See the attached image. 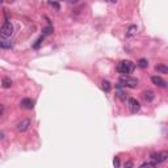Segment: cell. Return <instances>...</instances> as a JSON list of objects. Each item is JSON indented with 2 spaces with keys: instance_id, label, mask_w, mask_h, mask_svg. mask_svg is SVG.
<instances>
[{
  "instance_id": "e0dca14e",
  "label": "cell",
  "mask_w": 168,
  "mask_h": 168,
  "mask_svg": "<svg viewBox=\"0 0 168 168\" xmlns=\"http://www.w3.org/2000/svg\"><path fill=\"white\" fill-rule=\"evenodd\" d=\"M42 42H43V36H41L40 38L36 41V43L33 45V47H34V49H38V47L41 46V43H42Z\"/></svg>"
},
{
  "instance_id": "603a6c76",
  "label": "cell",
  "mask_w": 168,
  "mask_h": 168,
  "mask_svg": "<svg viewBox=\"0 0 168 168\" xmlns=\"http://www.w3.org/2000/svg\"><path fill=\"white\" fill-rule=\"evenodd\" d=\"M0 116H4V105H1V111H0Z\"/></svg>"
},
{
  "instance_id": "3957f363",
  "label": "cell",
  "mask_w": 168,
  "mask_h": 168,
  "mask_svg": "<svg viewBox=\"0 0 168 168\" xmlns=\"http://www.w3.org/2000/svg\"><path fill=\"white\" fill-rule=\"evenodd\" d=\"M13 33V26L11 22L5 21L4 24L1 25V28H0V37H1V40H7L9 38V37L12 36Z\"/></svg>"
},
{
  "instance_id": "5b68a950",
  "label": "cell",
  "mask_w": 168,
  "mask_h": 168,
  "mask_svg": "<svg viewBox=\"0 0 168 168\" xmlns=\"http://www.w3.org/2000/svg\"><path fill=\"white\" fill-rule=\"evenodd\" d=\"M128 105H129V109L133 113H137V112H139V109H140V102L137 100V99H129L128 100Z\"/></svg>"
},
{
  "instance_id": "6da1fadb",
  "label": "cell",
  "mask_w": 168,
  "mask_h": 168,
  "mask_svg": "<svg viewBox=\"0 0 168 168\" xmlns=\"http://www.w3.org/2000/svg\"><path fill=\"white\" fill-rule=\"evenodd\" d=\"M134 63L133 62H130V60H122V62H119V63L117 64V71L119 74H122V75H129V74H131L133 71H134Z\"/></svg>"
},
{
  "instance_id": "d6986e66",
  "label": "cell",
  "mask_w": 168,
  "mask_h": 168,
  "mask_svg": "<svg viewBox=\"0 0 168 168\" xmlns=\"http://www.w3.org/2000/svg\"><path fill=\"white\" fill-rule=\"evenodd\" d=\"M113 166H114V167H119V166H121V163H119V158H118V156H116L114 159H113Z\"/></svg>"
},
{
  "instance_id": "4fadbf2b",
  "label": "cell",
  "mask_w": 168,
  "mask_h": 168,
  "mask_svg": "<svg viewBox=\"0 0 168 168\" xmlns=\"http://www.w3.org/2000/svg\"><path fill=\"white\" fill-rule=\"evenodd\" d=\"M1 84H3V88H11L12 87V80L9 78H3Z\"/></svg>"
},
{
  "instance_id": "52a82bcc",
  "label": "cell",
  "mask_w": 168,
  "mask_h": 168,
  "mask_svg": "<svg viewBox=\"0 0 168 168\" xmlns=\"http://www.w3.org/2000/svg\"><path fill=\"white\" fill-rule=\"evenodd\" d=\"M20 107L24 109H33L34 107V101L32 99H22L21 102H20Z\"/></svg>"
},
{
  "instance_id": "ac0fdd59",
  "label": "cell",
  "mask_w": 168,
  "mask_h": 168,
  "mask_svg": "<svg viewBox=\"0 0 168 168\" xmlns=\"http://www.w3.org/2000/svg\"><path fill=\"white\" fill-rule=\"evenodd\" d=\"M53 33V26H46L45 29H43V36H47V34H51Z\"/></svg>"
},
{
  "instance_id": "ffe728a7",
  "label": "cell",
  "mask_w": 168,
  "mask_h": 168,
  "mask_svg": "<svg viewBox=\"0 0 168 168\" xmlns=\"http://www.w3.org/2000/svg\"><path fill=\"white\" fill-rule=\"evenodd\" d=\"M117 96L121 100H125V92H122V91H118V93H117Z\"/></svg>"
},
{
  "instance_id": "9c48e42d",
  "label": "cell",
  "mask_w": 168,
  "mask_h": 168,
  "mask_svg": "<svg viewBox=\"0 0 168 168\" xmlns=\"http://www.w3.org/2000/svg\"><path fill=\"white\" fill-rule=\"evenodd\" d=\"M151 81H152V83L155 84V85H158V87H162V88L166 87V84H167L166 81H164L160 76H152V78H151Z\"/></svg>"
},
{
  "instance_id": "277c9868",
  "label": "cell",
  "mask_w": 168,
  "mask_h": 168,
  "mask_svg": "<svg viewBox=\"0 0 168 168\" xmlns=\"http://www.w3.org/2000/svg\"><path fill=\"white\" fill-rule=\"evenodd\" d=\"M151 159L154 162H156L158 164L163 163L168 159V151H160V152H154L151 154Z\"/></svg>"
},
{
  "instance_id": "44dd1931",
  "label": "cell",
  "mask_w": 168,
  "mask_h": 168,
  "mask_svg": "<svg viewBox=\"0 0 168 168\" xmlns=\"http://www.w3.org/2000/svg\"><path fill=\"white\" fill-rule=\"evenodd\" d=\"M50 5H53L54 8L57 9V11H59V8H60V7H59V4H58V3H54V1H50Z\"/></svg>"
},
{
  "instance_id": "30bf717a",
  "label": "cell",
  "mask_w": 168,
  "mask_h": 168,
  "mask_svg": "<svg viewBox=\"0 0 168 168\" xmlns=\"http://www.w3.org/2000/svg\"><path fill=\"white\" fill-rule=\"evenodd\" d=\"M137 32H138V28H137V25H130L129 28H128V32H126V37L135 36Z\"/></svg>"
},
{
  "instance_id": "8fae6325",
  "label": "cell",
  "mask_w": 168,
  "mask_h": 168,
  "mask_svg": "<svg viewBox=\"0 0 168 168\" xmlns=\"http://www.w3.org/2000/svg\"><path fill=\"white\" fill-rule=\"evenodd\" d=\"M155 70L160 74H168V66H164V64H156Z\"/></svg>"
},
{
  "instance_id": "d4e9b609",
  "label": "cell",
  "mask_w": 168,
  "mask_h": 168,
  "mask_svg": "<svg viewBox=\"0 0 168 168\" xmlns=\"http://www.w3.org/2000/svg\"><path fill=\"white\" fill-rule=\"evenodd\" d=\"M71 1H78V0H71Z\"/></svg>"
},
{
  "instance_id": "ba28073f",
  "label": "cell",
  "mask_w": 168,
  "mask_h": 168,
  "mask_svg": "<svg viewBox=\"0 0 168 168\" xmlns=\"http://www.w3.org/2000/svg\"><path fill=\"white\" fill-rule=\"evenodd\" d=\"M142 97L145 99L147 102H150V101H152L154 99H155V93H154L152 91L147 90V91H143V92H142Z\"/></svg>"
},
{
  "instance_id": "cb8c5ba5",
  "label": "cell",
  "mask_w": 168,
  "mask_h": 168,
  "mask_svg": "<svg viewBox=\"0 0 168 168\" xmlns=\"http://www.w3.org/2000/svg\"><path fill=\"white\" fill-rule=\"evenodd\" d=\"M109 3H117V0H108Z\"/></svg>"
},
{
  "instance_id": "7c38bea8",
  "label": "cell",
  "mask_w": 168,
  "mask_h": 168,
  "mask_svg": "<svg viewBox=\"0 0 168 168\" xmlns=\"http://www.w3.org/2000/svg\"><path fill=\"white\" fill-rule=\"evenodd\" d=\"M0 46H1V49H11L13 46L12 41H8V40H1V42H0Z\"/></svg>"
},
{
  "instance_id": "2e32d148",
  "label": "cell",
  "mask_w": 168,
  "mask_h": 168,
  "mask_svg": "<svg viewBox=\"0 0 168 168\" xmlns=\"http://www.w3.org/2000/svg\"><path fill=\"white\" fill-rule=\"evenodd\" d=\"M158 166V163L156 162H154V160H152V162H146V163H142V164H140V168H145V167H156Z\"/></svg>"
},
{
  "instance_id": "7a4b0ae2",
  "label": "cell",
  "mask_w": 168,
  "mask_h": 168,
  "mask_svg": "<svg viewBox=\"0 0 168 168\" xmlns=\"http://www.w3.org/2000/svg\"><path fill=\"white\" fill-rule=\"evenodd\" d=\"M138 85V80L134 78H130L129 75H123V76L119 79L117 87L121 88V87H128V88H137Z\"/></svg>"
},
{
  "instance_id": "5bb4252c",
  "label": "cell",
  "mask_w": 168,
  "mask_h": 168,
  "mask_svg": "<svg viewBox=\"0 0 168 168\" xmlns=\"http://www.w3.org/2000/svg\"><path fill=\"white\" fill-rule=\"evenodd\" d=\"M137 66L140 68H147L149 67V62H147V59H145V58H140L138 60V63H137Z\"/></svg>"
},
{
  "instance_id": "7402d4cb",
  "label": "cell",
  "mask_w": 168,
  "mask_h": 168,
  "mask_svg": "<svg viewBox=\"0 0 168 168\" xmlns=\"http://www.w3.org/2000/svg\"><path fill=\"white\" fill-rule=\"evenodd\" d=\"M125 167H134V164H133V162H126Z\"/></svg>"
},
{
  "instance_id": "8992f818",
  "label": "cell",
  "mask_w": 168,
  "mask_h": 168,
  "mask_svg": "<svg viewBox=\"0 0 168 168\" xmlns=\"http://www.w3.org/2000/svg\"><path fill=\"white\" fill-rule=\"evenodd\" d=\"M29 126H30L29 119H22V121H20L16 125V130L17 131H20V133H24V131H26V130L29 129Z\"/></svg>"
},
{
  "instance_id": "9a60e30c",
  "label": "cell",
  "mask_w": 168,
  "mask_h": 168,
  "mask_svg": "<svg viewBox=\"0 0 168 168\" xmlns=\"http://www.w3.org/2000/svg\"><path fill=\"white\" fill-rule=\"evenodd\" d=\"M101 87H102V90H104L105 92H109L111 91V88H112V85H111V83H109L108 80H102L101 81Z\"/></svg>"
}]
</instances>
